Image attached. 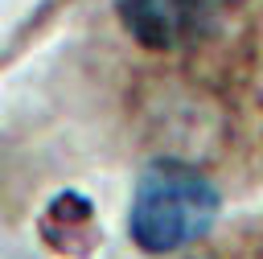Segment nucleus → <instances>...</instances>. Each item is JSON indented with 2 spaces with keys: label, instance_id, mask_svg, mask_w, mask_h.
Returning a JSON list of instances; mask_svg holds the SVG:
<instances>
[{
  "label": "nucleus",
  "instance_id": "f257e3e1",
  "mask_svg": "<svg viewBox=\"0 0 263 259\" xmlns=\"http://www.w3.org/2000/svg\"><path fill=\"white\" fill-rule=\"evenodd\" d=\"M218 218V189L185 160H152L132 189L127 234L148 255H173Z\"/></svg>",
  "mask_w": 263,
  "mask_h": 259
},
{
  "label": "nucleus",
  "instance_id": "f03ea898",
  "mask_svg": "<svg viewBox=\"0 0 263 259\" xmlns=\"http://www.w3.org/2000/svg\"><path fill=\"white\" fill-rule=\"evenodd\" d=\"M119 25L144 49H181L214 16L210 0H115Z\"/></svg>",
  "mask_w": 263,
  "mask_h": 259
},
{
  "label": "nucleus",
  "instance_id": "7ed1b4c3",
  "mask_svg": "<svg viewBox=\"0 0 263 259\" xmlns=\"http://www.w3.org/2000/svg\"><path fill=\"white\" fill-rule=\"evenodd\" d=\"M41 238H45L53 251H62V255H86V251L95 247V238H99L90 197L70 193V189L58 193V197L45 206V214H41Z\"/></svg>",
  "mask_w": 263,
  "mask_h": 259
},
{
  "label": "nucleus",
  "instance_id": "20e7f679",
  "mask_svg": "<svg viewBox=\"0 0 263 259\" xmlns=\"http://www.w3.org/2000/svg\"><path fill=\"white\" fill-rule=\"evenodd\" d=\"M210 4H214V12H218V8H226V4H238V0H210Z\"/></svg>",
  "mask_w": 263,
  "mask_h": 259
},
{
  "label": "nucleus",
  "instance_id": "39448f33",
  "mask_svg": "<svg viewBox=\"0 0 263 259\" xmlns=\"http://www.w3.org/2000/svg\"><path fill=\"white\" fill-rule=\"evenodd\" d=\"M259 259H263V255H259Z\"/></svg>",
  "mask_w": 263,
  "mask_h": 259
}]
</instances>
